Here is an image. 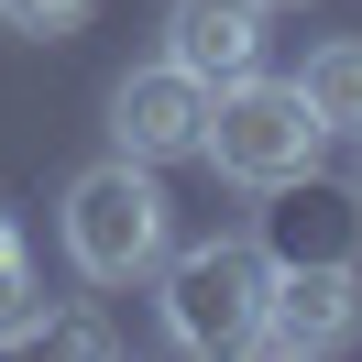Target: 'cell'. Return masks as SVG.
Segmentation results:
<instances>
[{"label": "cell", "mask_w": 362, "mask_h": 362, "mask_svg": "<svg viewBox=\"0 0 362 362\" xmlns=\"http://www.w3.org/2000/svg\"><path fill=\"white\" fill-rule=\"evenodd\" d=\"M165 340L176 351H252V318H264V242H198V252H165Z\"/></svg>", "instance_id": "3957f363"}, {"label": "cell", "mask_w": 362, "mask_h": 362, "mask_svg": "<svg viewBox=\"0 0 362 362\" xmlns=\"http://www.w3.org/2000/svg\"><path fill=\"white\" fill-rule=\"evenodd\" d=\"M296 99L318 110V132H362V45H351V33L296 66Z\"/></svg>", "instance_id": "ba28073f"}, {"label": "cell", "mask_w": 362, "mask_h": 362, "mask_svg": "<svg viewBox=\"0 0 362 362\" xmlns=\"http://www.w3.org/2000/svg\"><path fill=\"white\" fill-rule=\"evenodd\" d=\"M198 154L220 165L230 187H252V198H274V187L318 176V154H329V132H318V110L296 99V77H230V88H209V121H198Z\"/></svg>", "instance_id": "6da1fadb"}, {"label": "cell", "mask_w": 362, "mask_h": 362, "mask_svg": "<svg viewBox=\"0 0 362 362\" xmlns=\"http://www.w3.org/2000/svg\"><path fill=\"white\" fill-rule=\"evenodd\" d=\"M55 230H66V264L88 274V286H143V274L165 264V242H176V209H165L154 165L110 154V165H88V176L66 187Z\"/></svg>", "instance_id": "7a4b0ae2"}, {"label": "cell", "mask_w": 362, "mask_h": 362, "mask_svg": "<svg viewBox=\"0 0 362 362\" xmlns=\"http://www.w3.org/2000/svg\"><path fill=\"white\" fill-rule=\"evenodd\" d=\"M252 11H286V0H252Z\"/></svg>", "instance_id": "8fae6325"}, {"label": "cell", "mask_w": 362, "mask_h": 362, "mask_svg": "<svg viewBox=\"0 0 362 362\" xmlns=\"http://www.w3.org/2000/svg\"><path fill=\"white\" fill-rule=\"evenodd\" d=\"M0 23H11V33H77L88 0H0Z\"/></svg>", "instance_id": "30bf717a"}, {"label": "cell", "mask_w": 362, "mask_h": 362, "mask_svg": "<svg viewBox=\"0 0 362 362\" xmlns=\"http://www.w3.org/2000/svg\"><path fill=\"white\" fill-rule=\"evenodd\" d=\"M33 318H45V286H33V252H23V230L0 220V351H23V340H33Z\"/></svg>", "instance_id": "9c48e42d"}, {"label": "cell", "mask_w": 362, "mask_h": 362, "mask_svg": "<svg viewBox=\"0 0 362 362\" xmlns=\"http://www.w3.org/2000/svg\"><path fill=\"white\" fill-rule=\"evenodd\" d=\"M165 66H187L198 88L252 77L264 66V11H252V0H176V11H165Z\"/></svg>", "instance_id": "8992f818"}, {"label": "cell", "mask_w": 362, "mask_h": 362, "mask_svg": "<svg viewBox=\"0 0 362 362\" xmlns=\"http://www.w3.org/2000/svg\"><path fill=\"white\" fill-rule=\"evenodd\" d=\"M198 121H209V88H198L187 66H165V55H154V66H132V77L110 88V143H121L132 165L198 154Z\"/></svg>", "instance_id": "5b68a950"}, {"label": "cell", "mask_w": 362, "mask_h": 362, "mask_svg": "<svg viewBox=\"0 0 362 362\" xmlns=\"http://www.w3.org/2000/svg\"><path fill=\"white\" fill-rule=\"evenodd\" d=\"M274 252L264 264H351V242H362V209H340V198H318V176H296V187H274Z\"/></svg>", "instance_id": "52a82bcc"}, {"label": "cell", "mask_w": 362, "mask_h": 362, "mask_svg": "<svg viewBox=\"0 0 362 362\" xmlns=\"http://www.w3.org/2000/svg\"><path fill=\"white\" fill-rule=\"evenodd\" d=\"M351 329H362V274H351V264H274V274H264L252 351L318 362V351H351Z\"/></svg>", "instance_id": "277c9868"}]
</instances>
